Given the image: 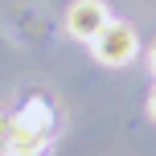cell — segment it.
Returning <instances> with one entry per match:
<instances>
[{"label":"cell","instance_id":"7a4b0ae2","mask_svg":"<svg viewBox=\"0 0 156 156\" xmlns=\"http://www.w3.org/2000/svg\"><path fill=\"white\" fill-rule=\"evenodd\" d=\"M90 49H94V58H99L103 66H127L140 54V37H136V29L127 21H115V16H111L107 29L90 41Z\"/></svg>","mask_w":156,"mask_h":156},{"label":"cell","instance_id":"5b68a950","mask_svg":"<svg viewBox=\"0 0 156 156\" xmlns=\"http://www.w3.org/2000/svg\"><path fill=\"white\" fill-rule=\"evenodd\" d=\"M148 115L156 119V86H152V94H148Z\"/></svg>","mask_w":156,"mask_h":156},{"label":"cell","instance_id":"277c9868","mask_svg":"<svg viewBox=\"0 0 156 156\" xmlns=\"http://www.w3.org/2000/svg\"><path fill=\"white\" fill-rule=\"evenodd\" d=\"M0 156H12V148H8V115L0 111Z\"/></svg>","mask_w":156,"mask_h":156},{"label":"cell","instance_id":"6da1fadb","mask_svg":"<svg viewBox=\"0 0 156 156\" xmlns=\"http://www.w3.org/2000/svg\"><path fill=\"white\" fill-rule=\"evenodd\" d=\"M54 127H58V115H54V107H49L41 94L25 99L21 107L12 111V119H8V148H12V156H37V152H45Z\"/></svg>","mask_w":156,"mask_h":156},{"label":"cell","instance_id":"8992f818","mask_svg":"<svg viewBox=\"0 0 156 156\" xmlns=\"http://www.w3.org/2000/svg\"><path fill=\"white\" fill-rule=\"evenodd\" d=\"M148 62H152V74H156V45H152V54H148Z\"/></svg>","mask_w":156,"mask_h":156},{"label":"cell","instance_id":"3957f363","mask_svg":"<svg viewBox=\"0 0 156 156\" xmlns=\"http://www.w3.org/2000/svg\"><path fill=\"white\" fill-rule=\"evenodd\" d=\"M111 12L103 0H74L70 8H66V33L78 41H94L103 29H107Z\"/></svg>","mask_w":156,"mask_h":156}]
</instances>
